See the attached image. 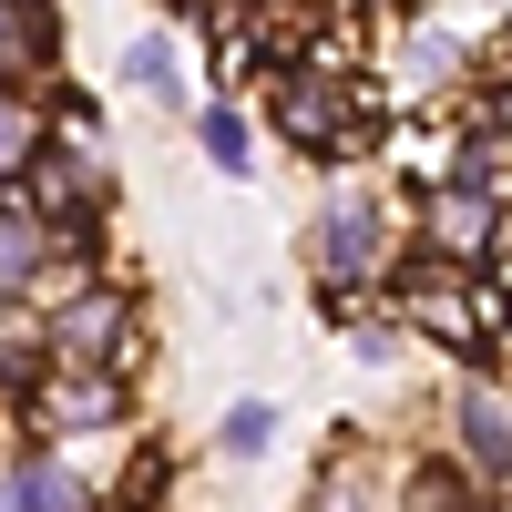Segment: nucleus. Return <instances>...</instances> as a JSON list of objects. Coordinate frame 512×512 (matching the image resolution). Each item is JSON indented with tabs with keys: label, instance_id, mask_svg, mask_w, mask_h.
<instances>
[{
	"label": "nucleus",
	"instance_id": "1",
	"mask_svg": "<svg viewBox=\"0 0 512 512\" xmlns=\"http://www.w3.org/2000/svg\"><path fill=\"white\" fill-rule=\"evenodd\" d=\"M431 236H441V256H472V246H492V195L451 175V185L431 195Z\"/></svg>",
	"mask_w": 512,
	"mask_h": 512
},
{
	"label": "nucleus",
	"instance_id": "2",
	"mask_svg": "<svg viewBox=\"0 0 512 512\" xmlns=\"http://www.w3.org/2000/svg\"><path fill=\"white\" fill-rule=\"evenodd\" d=\"M0 512H82V482L62 461H21V472L0 482Z\"/></svg>",
	"mask_w": 512,
	"mask_h": 512
},
{
	"label": "nucleus",
	"instance_id": "3",
	"mask_svg": "<svg viewBox=\"0 0 512 512\" xmlns=\"http://www.w3.org/2000/svg\"><path fill=\"white\" fill-rule=\"evenodd\" d=\"M318 256L359 277L369 256H379V216H369V205H328V226H318Z\"/></svg>",
	"mask_w": 512,
	"mask_h": 512
},
{
	"label": "nucleus",
	"instance_id": "4",
	"mask_svg": "<svg viewBox=\"0 0 512 512\" xmlns=\"http://www.w3.org/2000/svg\"><path fill=\"white\" fill-rule=\"evenodd\" d=\"M287 134L297 144H338V134H349V123H338V82H287Z\"/></svg>",
	"mask_w": 512,
	"mask_h": 512
},
{
	"label": "nucleus",
	"instance_id": "5",
	"mask_svg": "<svg viewBox=\"0 0 512 512\" xmlns=\"http://www.w3.org/2000/svg\"><path fill=\"white\" fill-rule=\"evenodd\" d=\"M461 441H472L482 472H512V420H502V400H492V390L461 400Z\"/></svg>",
	"mask_w": 512,
	"mask_h": 512
},
{
	"label": "nucleus",
	"instance_id": "6",
	"mask_svg": "<svg viewBox=\"0 0 512 512\" xmlns=\"http://www.w3.org/2000/svg\"><path fill=\"white\" fill-rule=\"evenodd\" d=\"M31 277H41V226L21 205H0V297H21Z\"/></svg>",
	"mask_w": 512,
	"mask_h": 512
},
{
	"label": "nucleus",
	"instance_id": "7",
	"mask_svg": "<svg viewBox=\"0 0 512 512\" xmlns=\"http://www.w3.org/2000/svg\"><path fill=\"white\" fill-rule=\"evenodd\" d=\"M113 328H123L113 297H82V308L62 318V349H72V359H93V349H113Z\"/></svg>",
	"mask_w": 512,
	"mask_h": 512
},
{
	"label": "nucleus",
	"instance_id": "8",
	"mask_svg": "<svg viewBox=\"0 0 512 512\" xmlns=\"http://www.w3.org/2000/svg\"><path fill=\"white\" fill-rule=\"evenodd\" d=\"M41 420H113V390L103 379H62V390L41 400Z\"/></svg>",
	"mask_w": 512,
	"mask_h": 512
},
{
	"label": "nucleus",
	"instance_id": "9",
	"mask_svg": "<svg viewBox=\"0 0 512 512\" xmlns=\"http://www.w3.org/2000/svg\"><path fill=\"white\" fill-rule=\"evenodd\" d=\"M31 52H41L31 11H21V0H0V82H11V72H31Z\"/></svg>",
	"mask_w": 512,
	"mask_h": 512
},
{
	"label": "nucleus",
	"instance_id": "10",
	"mask_svg": "<svg viewBox=\"0 0 512 512\" xmlns=\"http://www.w3.org/2000/svg\"><path fill=\"white\" fill-rule=\"evenodd\" d=\"M31 154H41V123H31V113H21L11 93H0V175H21Z\"/></svg>",
	"mask_w": 512,
	"mask_h": 512
},
{
	"label": "nucleus",
	"instance_id": "11",
	"mask_svg": "<svg viewBox=\"0 0 512 512\" xmlns=\"http://www.w3.org/2000/svg\"><path fill=\"white\" fill-rule=\"evenodd\" d=\"M267 441H277V410H256V400H246V410H226V451H236V461H256Z\"/></svg>",
	"mask_w": 512,
	"mask_h": 512
},
{
	"label": "nucleus",
	"instance_id": "12",
	"mask_svg": "<svg viewBox=\"0 0 512 512\" xmlns=\"http://www.w3.org/2000/svg\"><path fill=\"white\" fill-rule=\"evenodd\" d=\"M420 318H431L441 338H461V349H472V328H482V308H472V297H420Z\"/></svg>",
	"mask_w": 512,
	"mask_h": 512
},
{
	"label": "nucleus",
	"instance_id": "13",
	"mask_svg": "<svg viewBox=\"0 0 512 512\" xmlns=\"http://www.w3.org/2000/svg\"><path fill=\"white\" fill-rule=\"evenodd\" d=\"M205 154L236 175V164H246V123H236V113H205Z\"/></svg>",
	"mask_w": 512,
	"mask_h": 512
},
{
	"label": "nucleus",
	"instance_id": "14",
	"mask_svg": "<svg viewBox=\"0 0 512 512\" xmlns=\"http://www.w3.org/2000/svg\"><path fill=\"white\" fill-rule=\"evenodd\" d=\"M41 185H52V205H82V195H93V175H82L72 154H52V164H41Z\"/></svg>",
	"mask_w": 512,
	"mask_h": 512
},
{
	"label": "nucleus",
	"instance_id": "15",
	"mask_svg": "<svg viewBox=\"0 0 512 512\" xmlns=\"http://www.w3.org/2000/svg\"><path fill=\"white\" fill-rule=\"evenodd\" d=\"M410 512H451V482H441V472H420V482H410Z\"/></svg>",
	"mask_w": 512,
	"mask_h": 512
}]
</instances>
